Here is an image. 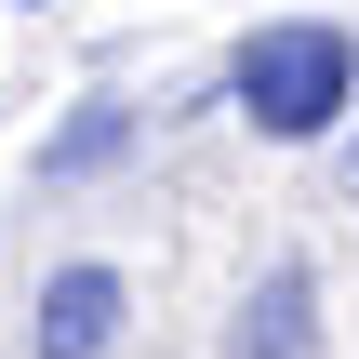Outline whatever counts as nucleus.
<instances>
[{"label":"nucleus","mask_w":359,"mask_h":359,"mask_svg":"<svg viewBox=\"0 0 359 359\" xmlns=\"http://www.w3.org/2000/svg\"><path fill=\"white\" fill-rule=\"evenodd\" d=\"M120 133H133L120 107H80V120H67V133L40 147V173H93V160H120Z\"/></svg>","instance_id":"obj_4"},{"label":"nucleus","mask_w":359,"mask_h":359,"mask_svg":"<svg viewBox=\"0 0 359 359\" xmlns=\"http://www.w3.org/2000/svg\"><path fill=\"white\" fill-rule=\"evenodd\" d=\"M226 80H240V107H253L280 147H306V133H333V120H346V93H359V40H346V27H320V13H306V27H253Z\"/></svg>","instance_id":"obj_1"},{"label":"nucleus","mask_w":359,"mask_h":359,"mask_svg":"<svg viewBox=\"0 0 359 359\" xmlns=\"http://www.w3.org/2000/svg\"><path fill=\"white\" fill-rule=\"evenodd\" d=\"M107 333H120V266H67L40 293V359H93Z\"/></svg>","instance_id":"obj_2"},{"label":"nucleus","mask_w":359,"mask_h":359,"mask_svg":"<svg viewBox=\"0 0 359 359\" xmlns=\"http://www.w3.org/2000/svg\"><path fill=\"white\" fill-rule=\"evenodd\" d=\"M240 359H306V266H280V280H266V320L240 333Z\"/></svg>","instance_id":"obj_3"}]
</instances>
